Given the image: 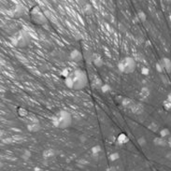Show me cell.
I'll list each match as a JSON object with an SVG mask.
<instances>
[{
  "label": "cell",
  "instance_id": "cell-1",
  "mask_svg": "<svg viewBox=\"0 0 171 171\" xmlns=\"http://www.w3.org/2000/svg\"><path fill=\"white\" fill-rule=\"evenodd\" d=\"M65 83L72 90H82L88 84V76L85 71L78 68L69 73L65 79Z\"/></svg>",
  "mask_w": 171,
  "mask_h": 171
},
{
  "label": "cell",
  "instance_id": "cell-2",
  "mask_svg": "<svg viewBox=\"0 0 171 171\" xmlns=\"http://www.w3.org/2000/svg\"><path fill=\"white\" fill-rule=\"evenodd\" d=\"M51 122L56 128L66 129L72 124V116L68 111L65 109L59 110L51 118Z\"/></svg>",
  "mask_w": 171,
  "mask_h": 171
},
{
  "label": "cell",
  "instance_id": "cell-3",
  "mask_svg": "<svg viewBox=\"0 0 171 171\" xmlns=\"http://www.w3.org/2000/svg\"><path fill=\"white\" fill-rule=\"evenodd\" d=\"M11 41L13 45L17 48H25L30 44L31 38L30 35L26 31L24 30V29H21V30L17 31L15 35L12 36Z\"/></svg>",
  "mask_w": 171,
  "mask_h": 171
},
{
  "label": "cell",
  "instance_id": "cell-4",
  "mask_svg": "<svg viewBox=\"0 0 171 171\" xmlns=\"http://www.w3.org/2000/svg\"><path fill=\"white\" fill-rule=\"evenodd\" d=\"M118 68L122 73L131 74L135 71L137 68V63L133 57L126 56L124 58H122V60L119 62Z\"/></svg>",
  "mask_w": 171,
  "mask_h": 171
},
{
  "label": "cell",
  "instance_id": "cell-5",
  "mask_svg": "<svg viewBox=\"0 0 171 171\" xmlns=\"http://www.w3.org/2000/svg\"><path fill=\"white\" fill-rule=\"evenodd\" d=\"M29 15H30V19L33 24L42 25L47 23V18L45 14L43 13L41 9L39 6H34L33 8L29 10Z\"/></svg>",
  "mask_w": 171,
  "mask_h": 171
},
{
  "label": "cell",
  "instance_id": "cell-6",
  "mask_svg": "<svg viewBox=\"0 0 171 171\" xmlns=\"http://www.w3.org/2000/svg\"><path fill=\"white\" fill-rule=\"evenodd\" d=\"M70 58L71 60L74 62H80L81 59H82V54L80 51L78 50H73L71 53H70Z\"/></svg>",
  "mask_w": 171,
  "mask_h": 171
},
{
  "label": "cell",
  "instance_id": "cell-7",
  "mask_svg": "<svg viewBox=\"0 0 171 171\" xmlns=\"http://www.w3.org/2000/svg\"><path fill=\"white\" fill-rule=\"evenodd\" d=\"M131 110H132L133 113H135L137 115H139V114H141V113L143 112L144 107H143V106L141 105L140 103H135V105L133 106Z\"/></svg>",
  "mask_w": 171,
  "mask_h": 171
},
{
  "label": "cell",
  "instance_id": "cell-8",
  "mask_svg": "<svg viewBox=\"0 0 171 171\" xmlns=\"http://www.w3.org/2000/svg\"><path fill=\"white\" fill-rule=\"evenodd\" d=\"M128 141H129V137L125 133H121L117 137V142L119 144H122V145L125 144V143H127Z\"/></svg>",
  "mask_w": 171,
  "mask_h": 171
},
{
  "label": "cell",
  "instance_id": "cell-9",
  "mask_svg": "<svg viewBox=\"0 0 171 171\" xmlns=\"http://www.w3.org/2000/svg\"><path fill=\"white\" fill-rule=\"evenodd\" d=\"M122 106H124L125 107H127V109H131L132 107H133V106L135 105V102H134L132 99L124 98V100H122Z\"/></svg>",
  "mask_w": 171,
  "mask_h": 171
},
{
  "label": "cell",
  "instance_id": "cell-10",
  "mask_svg": "<svg viewBox=\"0 0 171 171\" xmlns=\"http://www.w3.org/2000/svg\"><path fill=\"white\" fill-rule=\"evenodd\" d=\"M161 63H162V66L167 70V71H168V72L171 71V61L169 60V59L164 58Z\"/></svg>",
  "mask_w": 171,
  "mask_h": 171
},
{
  "label": "cell",
  "instance_id": "cell-11",
  "mask_svg": "<svg viewBox=\"0 0 171 171\" xmlns=\"http://www.w3.org/2000/svg\"><path fill=\"white\" fill-rule=\"evenodd\" d=\"M27 129L30 132H38L40 130V125L39 124H31L27 125Z\"/></svg>",
  "mask_w": 171,
  "mask_h": 171
},
{
  "label": "cell",
  "instance_id": "cell-12",
  "mask_svg": "<svg viewBox=\"0 0 171 171\" xmlns=\"http://www.w3.org/2000/svg\"><path fill=\"white\" fill-rule=\"evenodd\" d=\"M55 155V151L53 149H48L43 151V157L44 158H51Z\"/></svg>",
  "mask_w": 171,
  "mask_h": 171
},
{
  "label": "cell",
  "instance_id": "cell-13",
  "mask_svg": "<svg viewBox=\"0 0 171 171\" xmlns=\"http://www.w3.org/2000/svg\"><path fill=\"white\" fill-rule=\"evenodd\" d=\"M154 143L157 146H166V141L165 140L164 137H157V139H154Z\"/></svg>",
  "mask_w": 171,
  "mask_h": 171
},
{
  "label": "cell",
  "instance_id": "cell-14",
  "mask_svg": "<svg viewBox=\"0 0 171 171\" xmlns=\"http://www.w3.org/2000/svg\"><path fill=\"white\" fill-rule=\"evenodd\" d=\"M92 59L94 60V63H95V64L96 66H102V60H101V58L98 57V56H96V54L92 55Z\"/></svg>",
  "mask_w": 171,
  "mask_h": 171
},
{
  "label": "cell",
  "instance_id": "cell-15",
  "mask_svg": "<svg viewBox=\"0 0 171 171\" xmlns=\"http://www.w3.org/2000/svg\"><path fill=\"white\" fill-rule=\"evenodd\" d=\"M151 94V92L150 90H149V88L148 87H143L142 89H141V92H140V95L143 96V97H147V96H149Z\"/></svg>",
  "mask_w": 171,
  "mask_h": 171
},
{
  "label": "cell",
  "instance_id": "cell-16",
  "mask_svg": "<svg viewBox=\"0 0 171 171\" xmlns=\"http://www.w3.org/2000/svg\"><path fill=\"white\" fill-rule=\"evenodd\" d=\"M120 158V154L118 153V152H112L110 155H109V160L110 161H116Z\"/></svg>",
  "mask_w": 171,
  "mask_h": 171
},
{
  "label": "cell",
  "instance_id": "cell-17",
  "mask_svg": "<svg viewBox=\"0 0 171 171\" xmlns=\"http://www.w3.org/2000/svg\"><path fill=\"white\" fill-rule=\"evenodd\" d=\"M18 113H19V115H20V116H22V117L27 116V114H28L27 110L24 109H23V107H20V109H18Z\"/></svg>",
  "mask_w": 171,
  "mask_h": 171
},
{
  "label": "cell",
  "instance_id": "cell-18",
  "mask_svg": "<svg viewBox=\"0 0 171 171\" xmlns=\"http://www.w3.org/2000/svg\"><path fill=\"white\" fill-rule=\"evenodd\" d=\"M100 151H101V147H100L99 145H96V146H94L92 148V152L94 154H97Z\"/></svg>",
  "mask_w": 171,
  "mask_h": 171
},
{
  "label": "cell",
  "instance_id": "cell-19",
  "mask_svg": "<svg viewBox=\"0 0 171 171\" xmlns=\"http://www.w3.org/2000/svg\"><path fill=\"white\" fill-rule=\"evenodd\" d=\"M164 107H165V109H167V110H171V102L169 101V100H165L164 101Z\"/></svg>",
  "mask_w": 171,
  "mask_h": 171
},
{
  "label": "cell",
  "instance_id": "cell-20",
  "mask_svg": "<svg viewBox=\"0 0 171 171\" xmlns=\"http://www.w3.org/2000/svg\"><path fill=\"white\" fill-rule=\"evenodd\" d=\"M160 135H161V137H165L169 135V131L167 129H164V130H162L161 132H160Z\"/></svg>",
  "mask_w": 171,
  "mask_h": 171
},
{
  "label": "cell",
  "instance_id": "cell-21",
  "mask_svg": "<svg viewBox=\"0 0 171 171\" xmlns=\"http://www.w3.org/2000/svg\"><path fill=\"white\" fill-rule=\"evenodd\" d=\"M101 90H102V92H103V93H107V91H109V90H110L109 85H107V84H104V85H102Z\"/></svg>",
  "mask_w": 171,
  "mask_h": 171
},
{
  "label": "cell",
  "instance_id": "cell-22",
  "mask_svg": "<svg viewBox=\"0 0 171 171\" xmlns=\"http://www.w3.org/2000/svg\"><path fill=\"white\" fill-rule=\"evenodd\" d=\"M31 156V153H30V151H24V153L23 154V156H22V157H23L24 159H25V160H27L29 157H30Z\"/></svg>",
  "mask_w": 171,
  "mask_h": 171
},
{
  "label": "cell",
  "instance_id": "cell-23",
  "mask_svg": "<svg viewBox=\"0 0 171 171\" xmlns=\"http://www.w3.org/2000/svg\"><path fill=\"white\" fill-rule=\"evenodd\" d=\"M137 142H139L140 146H144V145L146 144V140H145L144 137H140V139H137Z\"/></svg>",
  "mask_w": 171,
  "mask_h": 171
},
{
  "label": "cell",
  "instance_id": "cell-24",
  "mask_svg": "<svg viewBox=\"0 0 171 171\" xmlns=\"http://www.w3.org/2000/svg\"><path fill=\"white\" fill-rule=\"evenodd\" d=\"M139 17L140 18V20L143 21V22L146 20V15H145V14L143 13V11H139Z\"/></svg>",
  "mask_w": 171,
  "mask_h": 171
},
{
  "label": "cell",
  "instance_id": "cell-25",
  "mask_svg": "<svg viewBox=\"0 0 171 171\" xmlns=\"http://www.w3.org/2000/svg\"><path fill=\"white\" fill-rule=\"evenodd\" d=\"M142 73L145 74V75H148V74H149V69L147 68H142Z\"/></svg>",
  "mask_w": 171,
  "mask_h": 171
},
{
  "label": "cell",
  "instance_id": "cell-26",
  "mask_svg": "<svg viewBox=\"0 0 171 171\" xmlns=\"http://www.w3.org/2000/svg\"><path fill=\"white\" fill-rule=\"evenodd\" d=\"M156 68H157V71H159V72L162 71V66H160L159 63H158V64H156Z\"/></svg>",
  "mask_w": 171,
  "mask_h": 171
},
{
  "label": "cell",
  "instance_id": "cell-27",
  "mask_svg": "<svg viewBox=\"0 0 171 171\" xmlns=\"http://www.w3.org/2000/svg\"><path fill=\"white\" fill-rule=\"evenodd\" d=\"M167 100H169V101L171 102V94H169V95H168V97H167Z\"/></svg>",
  "mask_w": 171,
  "mask_h": 171
},
{
  "label": "cell",
  "instance_id": "cell-28",
  "mask_svg": "<svg viewBox=\"0 0 171 171\" xmlns=\"http://www.w3.org/2000/svg\"><path fill=\"white\" fill-rule=\"evenodd\" d=\"M107 171H115V169L114 168H110L109 170H107Z\"/></svg>",
  "mask_w": 171,
  "mask_h": 171
},
{
  "label": "cell",
  "instance_id": "cell-29",
  "mask_svg": "<svg viewBox=\"0 0 171 171\" xmlns=\"http://www.w3.org/2000/svg\"><path fill=\"white\" fill-rule=\"evenodd\" d=\"M170 21H171V15H170Z\"/></svg>",
  "mask_w": 171,
  "mask_h": 171
}]
</instances>
